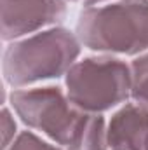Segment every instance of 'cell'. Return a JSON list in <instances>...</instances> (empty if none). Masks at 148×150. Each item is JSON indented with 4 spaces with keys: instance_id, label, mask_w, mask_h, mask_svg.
<instances>
[{
    "instance_id": "1",
    "label": "cell",
    "mask_w": 148,
    "mask_h": 150,
    "mask_svg": "<svg viewBox=\"0 0 148 150\" xmlns=\"http://www.w3.org/2000/svg\"><path fill=\"white\" fill-rule=\"evenodd\" d=\"M9 105L26 129L65 150H110L108 115L77 108L63 84L11 89Z\"/></svg>"
},
{
    "instance_id": "2",
    "label": "cell",
    "mask_w": 148,
    "mask_h": 150,
    "mask_svg": "<svg viewBox=\"0 0 148 150\" xmlns=\"http://www.w3.org/2000/svg\"><path fill=\"white\" fill-rule=\"evenodd\" d=\"M84 56L75 30L65 25L4 44L2 82L11 89L33 87L63 80Z\"/></svg>"
},
{
    "instance_id": "3",
    "label": "cell",
    "mask_w": 148,
    "mask_h": 150,
    "mask_svg": "<svg viewBox=\"0 0 148 150\" xmlns=\"http://www.w3.org/2000/svg\"><path fill=\"white\" fill-rule=\"evenodd\" d=\"M73 30L84 49L132 59L148 51V0L85 5Z\"/></svg>"
},
{
    "instance_id": "4",
    "label": "cell",
    "mask_w": 148,
    "mask_h": 150,
    "mask_svg": "<svg viewBox=\"0 0 148 150\" xmlns=\"http://www.w3.org/2000/svg\"><path fill=\"white\" fill-rule=\"evenodd\" d=\"M63 86L70 101L82 112L110 115L131 101V59L91 52L70 68Z\"/></svg>"
},
{
    "instance_id": "5",
    "label": "cell",
    "mask_w": 148,
    "mask_h": 150,
    "mask_svg": "<svg viewBox=\"0 0 148 150\" xmlns=\"http://www.w3.org/2000/svg\"><path fill=\"white\" fill-rule=\"evenodd\" d=\"M66 0H0V38L4 44L65 25Z\"/></svg>"
},
{
    "instance_id": "6",
    "label": "cell",
    "mask_w": 148,
    "mask_h": 150,
    "mask_svg": "<svg viewBox=\"0 0 148 150\" xmlns=\"http://www.w3.org/2000/svg\"><path fill=\"white\" fill-rule=\"evenodd\" d=\"M110 150H148V108L129 101L108 115Z\"/></svg>"
},
{
    "instance_id": "7",
    "label": "cell",
    "mask_w": 148,
    "mask_h": 150,
    "mask_svg": "<svg viewBox=\"0 0 148 150\" xmlns=\"http://www.w3.org/2000/svg\"><path fill=\"white\" fill-rule=\"evenodd\" d=\"M132 94L131 101L148 108V51L131 59Z\"/></svg>"
},
{
    "instance_id": "8",
    "label": "cell",
    "mask_w": 148,
    "mask_h": 150,
    "mask_svg": "<svg viewBox=\"0 0 148 150\" xmlns=\"http://www.w3.org/2000/svg\"><path fill=\"white\" fill-rule=\"evenodd\" d=\"M19 119L11 108V105H2L0 108V150H7L12 142L18 138V134L21 133V126H19Z\"/></svg>"
},
{
    "instance_id": "9",
    "label": "cell",
    "mask_w": 148,
    "mask_h": 150,
    "mask_svg": "<svg viewBox=\"0 0 148 150\" xmlns=\"http://www.w3.org/2000/svg\"><path fill=\"white\" fill-rule=\"evenodd\" d=\"M7 150H65V149L52 143L51 140L44 138L42 134L25 127V129H21L18 138L12 142V145Z\"/></svg>"
},
{
    "instance_id": "10",
    "label": "cell",
    "mask_w": 148,
    "mask_h": 150,
    "mask_svg": "<svg viewBox=\"0 0 148 150\" xmlns=\"http://www.w3.org/2000/svg\"><path fill=\"white\" fill-rule=\"evenodd\" d=\"M105 2H111V0H84L82 7H85V5H98V4H105Z\"/></svg>"
},
{
    "instance_id": "11",
    "label": "cell",
    "mask_w": 148,
    "mask_h": 150,
    "mask_svg": "<svg viewBox=\"0 0 148 150\" xmlns=\"http://www.w3.org/2000/svg\"><path fill=\"white\" fill-rule=\"evenodd\" d=\"M66 2H68V4H80V5L84 4V0H66Z\"/></svg>"
}]
</instances>
